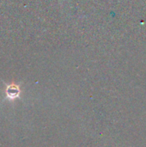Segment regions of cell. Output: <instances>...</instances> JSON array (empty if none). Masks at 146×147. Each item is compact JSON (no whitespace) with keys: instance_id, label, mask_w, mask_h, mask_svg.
I'll return each mask as SVG.
<instances>
[{"instance_id":"6da1fadb","label":"cell","mask_w":146,"mask_h":147,"mask_svg":"<svg viewBox=\"0 0 146 147\" xmlns=\"http://www.w3.org/2000/svg\"><path fill=\"white\" fill-rule=\"evenodd\" d=\"M6 94H7L8 97H9L10 99H14V98L17 97L20 94L19 87L16 85H14V84L8 86V88L6 90Z\"/></svg>"}]
</instances>
